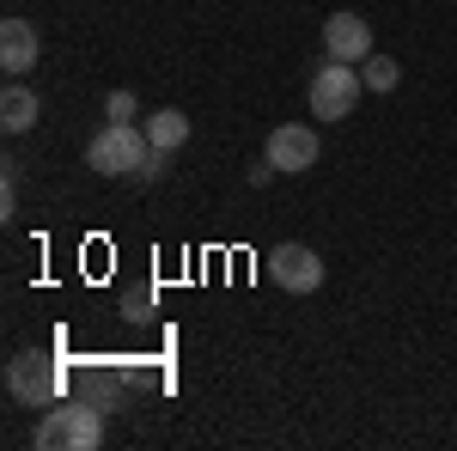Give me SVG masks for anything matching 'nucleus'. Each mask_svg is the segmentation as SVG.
<instances>
[{
  "label": "nucleus",
  "mask_w": 457,
  "mask_h": 451,
  "mask_svg": "<svg viewBox=\"0 0 457 451\" xmlns=\"http://www.w3.org/2000/svg\"><path fill=\"white\" fill-rule=\"evenodd\" d=\"M104 446V409L98 403H49L37 421V451H92Z\"/></svg>",
  "instance_id": "obj_1"
},
{
  "label": "nucleus",
  "mask_w": 457,
  "mask_h": 451,
  "mask_svg": "<svg viewBox=\"0 0 457 451\" xmlns=\"http://www.w3.org/2000/svg\"><path fill=\"white\" fill-rule=\"evenodd\" d=\"M146 159H153V140H146V129H135V122H104L98 135L86 140V165L98 177L141 171Z\"/></svg>",
  "instance_id": "obj_2"
},
{
  "label": "nucleus",
  "mask_w": 457,
  "mask_h": 451,
  "mask_svg": "<svg viewBox=\"0 0 457 451\" xmlns=\"http://www.w3.org/2000/svg\"><path fill=\"white\" fill-rule=\"evenodd\" d=\"M360 92H366V79H360V68L353 62H336V55H323V68L312 73V116H323V122H342V116H353V104H360Z\"/></svg>",
  "instance_id": "obj_3"
},
{
  "label": "nucleus",
  "mask_w": 457,
  "mask_h": 451,
  "mask_svg": "<svg viewBox=\"0 0 457 451\" xmlns=\"http://www.w3.org/2000/svg\"><path fill=\"white\" fill-rule=\"evenodd\" d=\"M6 390L25 409H49V403H62V372H55L49 354H12L6 360Z\"/></svg>",
  "instance_id": "obj_4"
},
{
  "label": "nucleus",
  "mask_w": 457,
  "mask_h": 451,
  "mask_svg": "<svg viewBox=\"0 0 457 451\" xmlns=\"http://www.w3.org/2000/svg\"><path fill=\"white\" fill-rule=\"evenodd\" d=\"M269 275L281 293H317L323 287V256L312 244H275L269 250Z\"/></svg>",
  "instance_id": "obj_5"
},
{
  "label": "nucleus",
  "mask_w": 457,
  "mask_h": 451,
  "mask_svg": "<svg viewBox=\"0 0 457 451\" xmlns=\"http://www.w3.org/2000/svg\"><path fill=\"white\" fill-rule=\"evenodd\" d=\"M323 55L360 68V62L372 55V25H366L360 13H329V19H323Z\"/></svg>",
  "instance_id": "obj_6"
},
{
  "label": "nucleus",
  "mask_w": 457,
  "mask_h": 451,
  "mask_svg": "<svg viewBox=\"0 0 457 451\" xmlns=\"http://www.w3.org/2000/svg\"><path fill=\"white\" fill-rule=\"evenodd\" d=\"M262 159H269L275 171H312V165H317V129H305V122H287V129H275Z\"/></svg>",
  "instance_id": "obj_7"
},
{
  "label": "nucleus",
  "mask_w": 457,
  "mask_h": 451,
  "mask_svg": "<svg viewBox=\"0 0 457 451\" xmlns=\"http://www.w3.org/2000/svg\"><path fill=\"white\" fill-rule=\"evenodd\" d=\"M37 49H43V43H37L31 19H0V68L12 73V79L37 68Z\"/></svg>",
  "instance_id": "obj_8"
},
{
  "label": "nucleus",
  "mask_w": 457,
  "mask_h": 451,
  "mask_svg": "<svg viewBox=\"0 0 457 451\" xmlns=\"http://www.w3.org/2000/svg\"><path fill=\"white\" fill-rule=\"evenodd\" d=\"M37 116H43V104H37L31 92H25V86H6V98H0V129H6V135H25Z\"/></svg>",
  "instance_id": "obj_9"
},
{
  "label": "nucleus",
  "mask_w": 457,
  "mask_h": 451,
  "mask_svg": "<svg viewBox=\"0 0 457 451\" xmlns=\"http://www.w3.org/2000/svg\"><path fill=\"white\" fill-rule=\"evenodd\" d=\"M146 140H153L159 153H177V146L189 140V116H183V110H153V116H146Z\"/></svg>",
  "instance_id": "obj_10"
},
{
  "label": "nucleus",
  "mask_w": 457,
  "mask_h": 451,
  "mask_svg": "<svg viewBox=\"0 0 457 451\" xmlns=\"http://www.w3.org/2000/svg\"><path fill=\"white\" fill-rule=\"evenodd\" d=\"M360 79H366V92H396V86H403V68H396L390 55H366V62H360Z\"/></svg>",
  "instance_id": "obj_11"
},
{
  "label": "nucleus",
  "mask_w": 457,
  "mask_h": 451,
  "mask_svg": "<svg viewBox=\"0 0 457 451\" xmlns=\"http://www.w3.org/2000/svg\"><path fill=\"white\" fill-rule=\"evenodd\" d=\"M122 390H129V379H122V372H86V403H98V409L122 403Z\"/></svg>",
  "instance_id": "obj_12"
},
{
  "label": "nucleus",
  "mask_w": 457,
  "mask_h": 451,
  "mask_svg": "<svg viewBox=\"0 0 457 451\" xmlns=\"http://www.w3.org/2000/svg\"><path fill=\"white\" fill-rule=\"evenodd\" d=\"M104 116H110V122H135V92H110Z\"/></svg>",
  "instance_id": "obj_13"
},
{
  "label": "nucleus",
  "mask_w": 457,
  "mask_h": 451,
  "mask_svg": "<svg viewBox=\"0 0 457 451\" xmlns=\"http://www.w3.org/2000/svg\"><path fill=\"white\" fill-rule=\"evenodd\" d=\"M165 165H171V153H159V146H153V159H146L135 177H141V183H159V177H165Z\"/></svg>",
  "instance_id": "obj_14"
},
{
  "label": "nucleus",
  "mask_w": 457,
  "mask_h": 451,
  "mask_svg": "<svg viewBox=\"0 0 457 451\" xmlns=\"http://www.w3.org/2000/svg\"><path fill=\"white\" fill-rule=\"evenodd\" d=\"M0 213H6V220H12V213H19V189H12V171L0 177Z\"/></svg>",
  "instance_id": "obj_15"
}]
</instances>
